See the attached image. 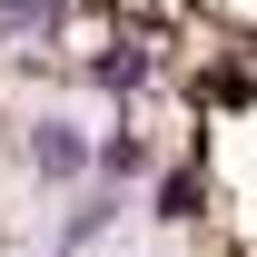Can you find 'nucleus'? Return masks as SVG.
<instances>
[{"instance_id": "1", "label": "nucleus", "mask_w": 257, "mask_h": 257, "mask_svg": "<svg viewBox=\"0 0 257 257\" xmlns=\"http://www.w3.org/2000/svg\"><path fill=\"white\" fill-rule=\"evenodd\" d=\"M30 168L50 188H79V178H99V149L79 139V119H40L30 128Z\"/></svg>"}, {"instance_id": "2", "label": "nucleus", "mask_w": 257, "mask_h": 257, "mask_svg": "<svg viewBox=\"0 0 257 257\" xmlns=\"http://www.w3.org/2000/svg\"><path fill=\"white\" fill-rule=\"evenodd\" d=\"M89 79H99V89H139V79H149V50H139V40H119V50H99Z\"/></svg>"}, {"instance_id": "3", "label": "nucleus", "mask_w": 257, "mask_h": 257, "mask_svg": "<svg viewBox=\"0 0 257 257\" xmlns=\"http://www.w3.org/2000/svg\"><path fill=\"white\" fill-rule=\"evenodd\" d=\"M99 227H109V178H99V198H79V218L60 227V257H79V247H99Z\"/></svg>"}, {"instance_id": "4", "label": "nucleus", "mask_w": 257, "mask_h": 257, "mask_svg": "<svg viewBox=\"0 0 257 257\" xmlns=\"http://www.w3.org/2000/svg\"><path fill=\"white\" fill-rule=\"evenodd\" d=\"M99 178H109V188H119V178H149V149H139V139H99Z\"/></svg>"}, {"instance_id": "5", "label": "nucleus", "mask_w": 257, "mask_h": 257, "mask_svg": "<svg viewBox=\"0 0 257 257\" xmlns=\"http://www.w3.org/2000/svg\"><path fill=\"white\" fill-rule=\"evenodd\" d=\"M60 10H69V0H0V30H30V20H40V30H50Z\"/></svg>"}, {"instance_id": "6", "label": "nucleus", "mask_w": 257, "mask_h": 257, "mask_svg": "<svg viewBox=\"0 0 257 257\" xmlns=\"http://www.w3.org/2000/svg\"><path fill=\"white\" fill-rule=\"evenodd\" d=\"M198 208V168H178V178H159V218H188Z\"/></svg>"}]
</instances>
